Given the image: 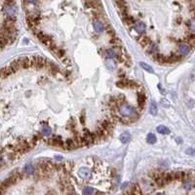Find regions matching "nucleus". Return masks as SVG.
<instances>
[{
    "instance_id": "f257e3e1",
    "label": "nucleus",
    "mask_w": 195,
    "mask_h": 195,
    "mask_svg": "<svg viewBox=\"0 0 195 195\" xmlns=\"http://www.w3.org/2000/svg\"><path fill=\"white\" fill-rule=\"evenodd\" d=\"M118 111L122 116H124V117H132V116H134L138 112L132 105H130L128 104H123L121 105H119Z\"/></svg>"
},
{
    "instance_id": "f03ea898",
    "label": "nucleus",
    "mask_w": 195,
    "mask_h": 195,
    "mask_svg": "<svg viewBox=\"0 0 195 195\" xmlns=\"http://www.w3.org/2000/svg\"><path fill=\"white\" fill-rule=\"evenodd\" d=\"M138 111L142 112V110H143L145 106V103H146V96L145 94L142 89L138 91Z\"/></svg>"
},
{
    "instance_id": "7ed1b4c3",
    "label": "nucleus",
    "mask_w": 195,
    "mask_h": 195,
    "mask_svg": "<svg viewBox=\"0 0 195 195\" xmlns=\"http://www.w3.org/2000/svg\"><path fill=\"white\" fill-rule=\"evenodd\" d=\"M192 50V47L190 46L187 42H180L179 43L178 46V54L180 57H184V56H187L190 51Z\"/></svg>"
},
{
    "instance_id": "20e7f679",
    "label": "nucleus",
    "mask_w": 195,
    "mask_h": 195,
    "mask_svg": "<svg viewBox=\"0 0 195 195\" xmlns=\"http://www.w3.org/2000/svg\"><path fill=\"white\" fill-rule=\"evenodd\" d=\"M92 172L85 168V167H82L79 170H78V177H79L84 182H89V180H92Z\"/></svg>"
},
{
    "instance_id": "39448f33",
    "label": "nucleus",
    "mask_w": 195,
    "mask_h": 195,
    "mask_svg": "<svg viewBox=\"0 0 195 195\" xmlns=\"http://www.w3.org/2000/svg\"><path fill=\"white\" fill-rule=\"evenodd\" d=\"M2 7V11L7 14V17H16L17 7L15 4H3Z\"/></svg>"
},
{
    "instance_id": "423d86ee",
    "label": "nucleus",
    "mask_w": 195,
    "mask_h": 195,
    "mask_svg": "<svg viewBox=\"0 0 195 195\" xmlns=\"http://www.w3.org/2000/svg\"><path fill=\"white\" fill-rule=\"evenodd\" d=\"M46 143L49 145L56 146V147H63L64 142L62 140L61 137H54V138H49L48 140L45 141Z\"/></svg>"
},
{
    "instance_id": "0eeeda50",
    "label": "nucleus",
    "mask_w": 195,
    "mask_h": 195,
    "mask_svg": "<svg viewBox=\"0 0 195 195\" xmlns=\"http://www.w3.org/2000/svg\"><path fill=\"white\" fill-rule=\"evenodd\" d=\"M63 148V149H67V150H70V149H75V148H78V145L73 139H67V141H64Z\"/></svg>"
},
{
    "instance_id": "6e6552de",
    "label": "nucleus",
    "mask_w": 195,
    "mask_h": 195,
    "mask_svg": "<svg viewBox=\"0 0 195 195\" xmlns=\"http://www.w3.org/2000/svg\"><path fill=\"white\" fill-rule=\"evenodd\" d=\"M183 187L185 190H191L192 188L195 187V178H190L185 180L184 182H183Z\"/></svg>"
},
{
    "instance_id": "1a4fd4ad",
    "label": "nucleus",
    "mask_w": 195,
    "mask_h": 195,
    "mask_svg": "<svg viewBox=\"0 0 195 195\" xmlns=\"http://www.w3.org/2000/svg\"><path fill=\"white\" fill-rule=\"evenodd\" d=\"M138 42L140 43L141 46H142L143 48H145V47H147V46L151 43V41H150L149 37H148V36L141 34V36L138 38Z\"/></svg>"
},
{
    "instance_id": "9d476101",
    "label": "nucleus",
    "mask_w": 195,
    "mask_h": 195,
    "mask_svg": "<svg viewBox=\"0 0 195 195\" xmlns=\"http://www.w3.org/2000/svg\"><path fill=\"white\" fill-rule=\"evenodd\" d=\"M134 29H135V31H137L138 33L142 34V33H145V32L146 26H145V24H143V22H137L136 24H135V26H134Z\"/></svg>"
},
{
    "instance_id": "9b49d317",
    "label": "nucleus",
    "mask_w": 195,
    "mask_h": 195,
    "mask_svg": "<svg viewBox=\"0 0 195 195\" xmlns=\"http://www.w3.org/2000/svg\"><path fill=\"white\" fill-rule=\"evenodd\" d=\"M15 72V70L11 67V66L9 67H4L2 69H1V78L2 79H5L6 77L10 76L12 73Z\"/></svg>"
},
{
    "instance_id": "f8f14e48",
    "label": "nucleus",
    "mask_w": 195,
    "mask_h": 195,
    "mask_svg": "<svg viewBox=\"0 0 195 195\" xmlns=\"http://www.w3.org/2000/svg\"><path fill=\"white\" fill-rule=\"evenodd\" d=\"M93 26H94V29H95V31L96 32H103L104 29H105V26H104V24L101 21H100V20H96L95 22H94V24H93Z\"/></svg>"
},
{
    "instance_id": "ddd939ff",
    "label": "nucleus",
    "mask_w": 195,
    "mask_h": 195,
    "mask_svg": "<svg viewBox=\"0 0 195 195\" xmlns=\"http://www.w3.org/2000/svg\"><path fill=\"white\" fill-rule=\"evenodd\" d=\"M182 59V57L177 53V54H172L167 57V63H175L179 62L180 60Z\"/></svg>"
},
{
    "instance_id": "4468645a",
    "label": "nucleus",
    "mask_w": 195,
    "mask_h": 195,
    "mask_svg": "<svg viewBox=\"0 0 195 195\" xmlns=\"http://www.w3.org/2000/svg\"><path fill=\"white\" fill-rule=\"evenodd\" d=\"M104 57L108 60H113L117 58V53L115 52L114 49H106L104 52Z\"/></svg>"
},
{
    "instance_id": "2eb2a0df",
    "label": "nucleus",
    "mask_w": 195,
    "mask_h": 195,
    "mask_svg": "<svg viewBox=\"0 0 195 195\" xmlns=\"http://www.w3.org/2000/svg\"><path fill=\"white\" fill-rule=\"evenodd\" d=\"M157 52H158V46H157L154 42H151L149 45H148V47L146 49V53L153 56Z\"/></svg>"
},
{
    "instance_id": "dca6fc26",
    "label": "nucleus",
    "mask_w": 195,
    "mask_h": 195,
    "mask_svg": "<svg viewBox=\"0 0 195 195\" xmlns=\"http://www.w3.org/2000/svg\"><path fill=\"white\" fill-rule=\"evenodd\" d=\"M131 140V136H130L129 132H123L121 135H120V142L122 143H127Z\"/></svg>"
},
{
    "instance_id": "f3484780",
    "label": "nucleus",
    "mask_w": 195,
    "mask_h": 195,
    "mask_svg": "<svg viewBox=\"0 0 195 195\" xmlns=\"http://www.w3.org/2000/svg\"><path fill=\"white\" fill-rule=\"evenodd\" d=\"M97 192H98V190H96L94 187H92V186H86L84 189H83L82 195H96Z\"/></svg>"
},
{
    "instance_id": "a211bd4d",
    "label": "nucleus",
    "mask_w": 195,
    "mask_h": 195,
    "mask_svg": "<svg viewBox=\"0 0 195 195\" xmlns=\"http://www.w3.org/2000/svg\"><path fill=\"white\" fill-rule=\"evenodd\" d=\"M123 19V22L126 24L128 26H135V24H136V22H135V19L132 17V16H130V15H127L126 17H124L122 18Z\"/></svg>"
},
{
    "instance_id": "6ab92c4d",
    "label": "nucleus",
    "mask_w": 195,
    "mask_h": 195,
    "mask_svg": "<svg viewBox=\"0 0 195 195\" xmlns=\"http://www.w3.org/2000/svg\"><path fill=\"white\" fill-rule=\"evenodd\" d=\"M24 172H25L26 175L30 176V175H32V174L35 173V168H34V166L32 165V164H27V165L25 167Z\"/></svg>"
},
{
    "instance_id": "aec40b11",
    "label": "nucleus",
    "mask_w": 195,
    "mask_h": 195,
    "mask_svg": "<svg viewBox=\"0 0 195 195\" xmlns=\"http://www.w3.org/2000/svg\"><path fill=\"white\" fill-rule=\"evenodd\" d=\"M164 174H165V178L168 183H173L174 180H176L175 172H168V173H164Z\"/></svg>"
},
{
    "instance_id": "412c9836",
    "label": "nucleus",
    "mask_w": 195,
    "mask_h": 195,
    "mask_svg": "<svg viewBox=\"0 0 195 195\" xmlns=\"http://www.w3.org/2000/svg\"><path fill=\"white\" fill-rule=\"evenodd\" d=\"M157 132L161 135H169L170 134V129L163 125H160V126L157 127Z\"/></svg>"
},
{
    "instance_id": "4be33fe9",
    "label": "nucleus",
    "mask_w": 195,
    "mask_h": 195,
    "mask_svg": "<svg viewBox=\"0 0 195 195\" xmlns=\"http://www.w3.org/2000/svg\"><path fill=\"white\" fill-rule=\"evenodd\" d=\"M128 88H129V89H138V91L142 89V87L139 85L136 81L129 80V79H128Z\"/></svg>"
},
{
    "instance_id": "5701e85b",
    "label": "nucleus",
    "mask_w": 195,
    "mask_h": 195,
    "mask_svg": "<svg viewBox=\"0 0 195 195\" xmlns=\"http://www.w3.org/2000/svg\"><path fill=\"white\" fill-rule=\"evenodd\" d=\"M116 86L120 88V89L128 88V79H120L119 81L116 82Z\"/></svg>"
},
{
    "instance_id": "b1692460",
    "label": "nucleus",
    "mask_w": 195,
    "mask_h": 195,
    "mask_svg": "<svg viewBox=\"0 0 195 195\" xmlns=\"http://www.w3.org/2000/svg\"><path fill=\"white\" fill-rule=\"evenodd\" d=\"M146 142L148 143H150V145H153V143H155L157 142V138L154 134H148L147 137H146Z\"/></svg>"
},
{
    "instance_id": "393cba45",
    "label": "nucleus",
    "mask_w": 195,
    "mask_h": 195,
    "mask_svg": "<svg viewBox=\"0 0 195 195\" xmlns=\"http://www.w3.org/2000/svg\"><path fill=\"white\" fill-rule=\"evenodd\" d=\"M105 29H106V32H108V34L111 37V38H115L116 37V34H115V31L112 27L110 26V25H106L105 26Z\"/></svg>"
},
{
    "instance_id": "a878e982",
    "label": "nucleus",
    "mask_w": 195,
    "mask_h": 195,
    "mask_svg": "<svg viewBox=\"0 0 195 195\" xmlns=\"http://www.w3.org/2000/svg\"><path fill=\"white\" fill-rule=\"evenodd\" d=\"M157 105H156V104L154 103V101H151L150 103V106H149V112H150V114L151 115H153V116H155L156 114H157Z\"/></svg>"
},
{
    "instance_id": "bb28decb",
    "label": "nucleus",
    "mask_w": 195,
    "mask_h": 195,
    "mask_svg": "<svg viewBox=\"0 0 195 195\" xmlns=\"http://www.w3.org/2000/svg\"><path fill=\"white\" fill-rule=\"evenodd\" d=\"M109 44L112 45L113 47H120V46H122L121 42H120V40L117 38V37H115V38H111L110 41H109Z\"/></svg>"
},
{
    "instance_id": "cd10ccee",
    "label": "nucleus",
    "mask_w": 195,
    "mask_h": 195,
    "mask_svg": "<svg viewBox=\"0 0 195 195\" xmlns=\"http://www.w3.org/2000/svg\"><path fill=\"white\" fill-rule=\"evenodd\" d=\"M189 30L192 32V33H195V18H192L191 20L188 22V24H186Z\"/></svg>"
},
{
    "instance_id": "c85d7f7f",
    "label": "nucleus",
    "mask_w": 195,
    "mask_h": 195,
    "mask_svg": "<svg viewBox=\"0 0 195 195\" xmlns=\"http://www.w3.org/2000/svg\"><path fill=\"white\" fill-rule=\"evenodd\" d=\"M41 134H42L43 136H50V135H52V129L49 126H45L41 130Z\"/></svg>"
},
{
    "instance_id": "c756f323",
    "label": "nucleus",
    "mask_w": 195,
    "mask_h": 195,
    "mask_svg": "<svg viewBox=\"0 0 195 195\" xmlns=\"http://www.w3.org/2000/svg\"><path fill=\"white\" fill-rule=\"evenodd\" d=\"M140 66H141L143 69H145V70H146L147 72H151V73H152L153 71H154V70H153V68H152L150 66H148V64H146L145 63H143V62H141V63H140Z\"/></svg>"
},
{
    "instance_id": "7c9ffc66",
    "label": "nucleus",
    "mask_w": 195,
    "mask_h": 195,
    "mask_svg": "<svg viewBox=\"0 0 195 195\" xmlns=\"http://www.w3.org/2000/svg\"><path fill=\"white\" fill-rule=\"evenodd\" d=\"M106 67H108L109 70H114L116 67L114 61H112V60H108V62H106Z\"/></svg>"
},
{
    "instance_id": "2f4dec72",
    "label": "nucleus",
    "mask_w": 195,
    "mask_h": 195,
    "mask_svg": "<svg viewBox=\"0 0 195 195\" xmlns=\"http://www.w3.org/2000/svg\"><path fill=\"white\" fill-rule=\"evenodd\" d=\"M32 139H33V140L35 141V142H38L39 141H41V140H43V135L42 134H36V135H34L33 137H32Z\"/></svg>"
},
{
    "instance_id": "473e14b6",
    "label": "nucleus",
    "mask_w": 195,
    "mask_h": 195,
    "mask_svg": "<svg viewBox=\"0 0 195 195\" xmlns=\"http://www.w3.org/2000/svg\"><path fill=\"white\" fill-rule=\"evenodd\" d=\"M85 117H86V114H85L84 111H83V112H81V114H80V116H79L80 123H81L82 125H84V124H85Z\"/></svg>"
},
{
    "instance_id": "72a5a7b5",
    "label": "nucleus",
    "mask_w": 195,
    "mask_h": 195,
    "mask_svg": "<svg viewBox=\"0 0 195 195\" xmlns=\"http://www.w3.org/2000/svg\"><path fill=\"white\" fill-rule=\"evenodd\" d=\"M185 153L188 154V155L195 156V149H194V148H187V149L185 150Z\"/></svg>"
},
{
    "instance_id": "f704fd0d",
    "label": "nucleus",
    "mask_w": 195,
    "mask_h": 195,
    "mask_svg": "<svg viewBox=\"0 0 195 195\" xmlns=\"http://www.w3.org/2000/svg\"><path fill=\"white\" fill-rule=\"evenodd\" d=\"M38 0H22V3H29V4H36Z\"/></svg>"
},
{
    "instance_id": "c9c22d12",
    "label": "nucleus",
    "mask_w": 195,
    "mask_h": 195,
    "mask_svg": "<svg viewBox=\"0 0 195 195\" xmlns=\"http://www.w3.org/2000/svg\"><path fill=\"white\" fill-rule=\"evenodd\" d=\"M61 62H62L63 63H64V64H68L69 63H70V61H69V59H68L67 57H64L63 59H62Z\"/></svg>"
},
{
    "instance_id": "e433bc0d",
    "label": "nucleus",
    "mask_w": 195,
    "mask_h": 195,
    "mask_svg": "<svg viewBox=\"0 0 195 195\" xmlns=\"http://www.w3.org/2000/svg\"><path fill=\"white\" fill-rule=\"evenodd\" d=\"M118 76L121 78V79H125V72L122 71V70H120L119 73H118Z\"/></svg>"
},
{
    "instance_id": "4c0bfd02",
    "label": "nucleus",
    "mask_w": 195,
    "mask_h": 195,
    "mask_svg": "<svg viewBox=\"0 0 195 195\" xmlns=\"http://www.w3.org/2000/svg\"><path fill=\"white\" fill-rule=\"evenodd\" d=\"M46 195H57V194H56V192L54 191V190H49V191L46 193Z\"/></svg>"
},
{
    "instance_id": "58836bf2",
    "label": "nucleus",
    "mask_w": 195,
    "mask_h": 195,
    "mask_svg": "<svg viewBox=\"0 0 195 195\" xmlns=\"http://www.w3.org/2000/svg\"><path fill=\"white\" fill-rule=\"evenodd\" d=\"M56 158H57L58 160H61V159L63 158V157H62V156H56Z\"/></svg>"
},
{
    "instance_id": "ea45409f",
    "label": "nucleus",
    "mask_w": 195,
    "mask_h": 195,
    "mask_svg": "<svg viewBox=\"0 0 195 195\" xmlns=\"http://www.w3.org/2000/svg\"><path fill=\"white\" fill-rule=\"evenodd\" d=\"M67 195H77L75 192H71V193H69V194H67Z\"/></svg>"
},
{
    "instance_id": "a19ab883",
    "label": "nucleus",
    "mask_w": 195,
    "mask_h": 195,
    "mask_svg": "<svg viewBox=\"0 0 195 195\" xmlns=\"http://www.w3.org/2000/svg\"><path fill=\"white\" fill-rule=\"evenodd\" d=\"M156 195H163V194H162V193H157Z\"/></svg>"
}]
</instances>
